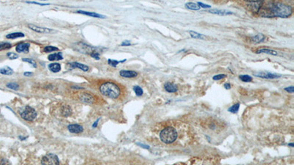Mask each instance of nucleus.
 I'll list each match as a JSON object with an SVG mask.
<instances>
[{
    "mask_svg": "<svg viewBox=\"0 0 294 165\" xmlns=\"http://www.w3.org/2000/svg\"><path fill=\"white\" fill-rule=\"evenodd\" d=\"M48 59L50 61H57V60H61L63 59V57L61 52H58V53L51 54L49 55Z\"/></svg>",
    "mask_w": 294,
    "mask_h": 165,
    "instance_id": "6ab92c4d",
    "label": "nucleus"
},
{
    "mask_svg": "<svg viewBox=\"0 0 294 165\" xmlns=\"http://www.w3.org/2000/svg\"><path fill=\"white\" fill-rule=\"evenodd\" d=\"M71 114V107L68 105H65L62 107V115H63L64 117H68V116H70Z\"/></svg>",
    "mask_w": 294,
    "mask_h": 165,
    "instance_id": "5701e85b",
    "label": "nucleus"
},
{
    "mask_svg": "<svg viewBox=\"0 0 294 165\" xmlns=\"http://www.w3.org/2000/svg\"><path fill=\"white\" fill-rule=\"evenodd\" d=\"M28 27L30 29H32V31H35L36 32H38V33H49L51 32V29H49V28H45V27H38L36 25H34L32 24H29L27 25Z\"/></svg>",
    "mask_w": 294,
    "mask_h": 165,
    "instance_id": "1a4fd4ad",
    "label": "nucleus"
},
{
    "mask_svg": "<svg viewBox=\"0 0 294 165\" xmlns=\"http://www.w3.org/2000/svg\"><path fill=\"white\" fill-rule=\"evenodd\" d=\"M265 39V35H263L262 34H258L257 35L254 36V37L252 38V41L255 43H260V42H262Z\"/></svg>",
    "mask_w": 294,
    "mask_h": 165,
    "instance_id": "393cba45",
    "label": "nucleus"
},
{
    "mask_svg": "<svg viewBox=\"0 0 294 165\" xmlns=\"http://www.w3.org/2000/svg\"><path fill=\"white\" fill-rule=\"evenodd\" d=\"M7 56L10 59H16L19 57V55L16 53H13V52H9V53H8Z\"/></svg>",
    "mask_w": 294,
    "mask_h": 165,
    "instance_id": "f704fd0d",
    "label": "nucleus"
},
{
    "mask_svg": "<svg viewBox=\"0 0 294 165\" xmlns=\"http://www.w3.org/2000/svg\"><path fill=\"white\" fill-rule=\"evenodd\" d=\"M60 161L57 155L53 153H48L43 157L41 160V164H59Z\"/></svg>",
    "mask_w": 294,
    "mask_h": 165,
    "instance_id": "423d86ee",
    "label": "nucleus"
},
{
    "mask_svg": "<svg viewBox=\"0 0 294 165\" xmlns=\"http://www.w3.org/2000/svg\"><path fill=\"white\" fill-rule=\"evenodd\" d=\"M224 87H225L227 90H229V89L231 88V85H230L229 83H226L225 85H224Z\"/></svg>",
    "mask_w": 294,
    "mask_h": 165,
    "instance_id": "37998d69",
    "label": "nucleus"
},
{
    "mask_svg": "<svg viewBox=\"0 0 294 165\" xmlns=\"http://www.w3.org/2000/svg\"><path fill=\"white\" fill-rule=\"evenodd\" d=\"M257 54H267V55H273V56H277L278 55V52L276 51H273V50L269 49V48H261V49H259L256 51Z\"/></svg>",
    "mask_w": 294,
    "mask_h": 165,
    "instance_id": "a211bd4d",
    "label": "nucleus"
},
{
    "mask_svg": "<svg viewBox=\"0 0 294 165\" xmlns=\"http://www.w3.org/2000/svg\"><path fill=\"white\" fill-rule=\"evenodd\" d=\"M79 99L82 102L88 103V104H92L94 101L93 97L88 93H81L79 95Z\"/></svg>",
    "mask_w": 294,
    "mask_h": 165,
    "instance_id": "ddd939ff",
    "label": "nucleus"
},
{
    "mask_svg": "<svg viewBox=\"0 0 294 165\" xmlns=\"http://www.w3.org/2000/svg\"><path fill=\"white\" fill-rule=\"evenodd\" d=\"M253 74H254V76H255L257 77H260V78L267 79H278V78H280V77H281V75H280V74H272V73L270 72H254Z\"/></svg>",
    "mask_w": 294,
    "mask_h": 165,
    "instance_id": "0eeeda50",
    "label": "nucleus"
},
{
    "mask_svg": "<svg viewBox=\"0 0 294 165\" xmlns=\"http://www.w3.org/2000/svg\"><path fill=\"white\" fill-rule=\"evenodd\" d=\"M136 144L140 146L141 147H143V148H145V149H149V145H146L142 144V143H139V142H137Z\"/></svg>",
    "mask_w": 294,
    "mask_h": 165,
    "instance_id": "ea45409f",
    "label": "nucleus"
},
{
    "mask_svg": "<svg viewBox=\"0 0 294 165\" xmlns=\"http://www.w3.org/2000/svg\"><path fill=\"white\" fill-rule=\"evenodd\" d=\"M41 1H46V0H41Z\"/></svg>",
    "mask_w": 294,
    "mask_h": 165,
    "instance_id": "de8ad7c7",
    "label": "nucleus"
},
{
    "mask_svg": "<svg viewBox=\"0 0 294 165\" xmlns=\"http://www.w3.org/2000/svg\"><path fill=\"white\" fill-rule=\"evenodd\" d=\"M198 5H199L200 7H203V8H210L211 7L210 6V5H205V4H203L201 3V2H198Z\"/></svg>",
    "mask_w": 294,
    "mask_h": 165,
    "instance_id": "58836bf2",
    "label": "nucleus"
},
{
    "mask_svg": "<svg viewBox=\"0 0 294 165\" xmlns=\"http://www.w3.org/2000/svg\"><path fill=\"white\" fill-rule=\"evenodd\" d=\"M186 8L191 10H200V6L198 4L193 3V2H188L185 4Z\"/></svg>",
    "mask_w": 294,
    "mask_h": 165,
    "instance_id": "4be33fe9",
    "label": "nucleus"
},
{
    "mask_svg": "<svg viewBox=\"0 0 294 165\" xmlns=\"http://www.w3.org/2000/svg\"><path fill=\"white\" fill-rule=\"evenodd\" d=\"M226 76L225 74H218V75H215L212 77V79L215 81H219L221 80V79H223L224 77Z\"/></svg>",
    "mask_w": 294,
    "mask_h": 165,
    "instance_id": "c9c22d12",
    "label": "nucleus"
},
{
    "mask_svg": "<svg viewBox=\"0 0 294 165\" xmlns=\"http://www.w3.org/2000/svg\"><path fill=\"white\" fill-rule=\"evenodd\" d=\"M78 51H81V52H82L83 54H89V55H91L92 53H93V51H95V48H92L91 46H89L86 45V44H85V43H79L78 44Z\"/></svg>",
    "mask_w": 294,
    "mask_h": 165,
    "instance_id": "6e6552de",
    "label": "nucleus"
},
{
    "mask_svg": "<svg viewBox=\"0 0 294 165\" xmlns=\"http://www.w3.org/2000/svg\"><path fill=\"white\" fill-rule=\"evenodd\" d=\"M90 56L96 59H99V53L98 51H93V53L90 55Z\"/></svg>",
    "mask_w": 294,
    "mask_h": 165,
    "instance_id": "e433bc0d",
    "label": "nucleus"
},
{
    "mask_svg": "<svg viewBox=\"0 0 294 165\" xmlns=\"http://www.w3.org/2000/svg\"><path fill=\"white\" fill-rule=\"evenodd\" d=\"M130 45H131V43H130V41H129V40H125V41H124L122 43H121V46H130Z\"/></svg>",
    "mask_w": 294,
    "mask_h": 165,
    "instance_id": "a19ab883",
    "label": "nucleus"
},
{
    "mask_svg": "<svg viewBox=\"0 0 294 165\" xmlns=\"http://www.w3.org/2000/svg\"><path fill=\"white\" fill-rule=\"evenodd\" d=\"M124 61H125V59H124V60H123V61H117V60H115V59H108V63L110 66H113V67H116L119 63H123V62H124Z\"/></svg>",
    "mask_w": 294,
    "mask_h": 165,
    "instance_id": "7c9ffc66",
    "label": "nucleus"
},
{
    "mask_svg": "<svg viewBox=\"0 0 294 165\" xmlns=\"http://www.w3.org/2000/svg\"><path fill=\"white\" fill-rule=\"evenodd\" d=\"M189 33H190V35H191V37L193 38L200 39V40H204V39H206V37L204 35H202V34H200V33H198V32H194V31H189Z\"/></svg>",
    "mask_w": 294,
    "mask_h": 165,
    "instance_id": "412c9836",
    "label": "nucleus"
},
{
    "mask_svg": "<svg viewBox=\"0 0 294 165\" xmlns=\"http://www.w3.org/2000/svg\"><path fill=\"white\" fill-rule=\"evenodd\" d=\"M133 90L135 93V94H136V95H138V96H141L143 94V90H142L141 87L139 86L133 87Z\"/></svg>",
    "mask_w": 294,
    "mask_h": 165,
    "instance_id": "c85d7f7f",
    "label": "nucleus"
},
{
    "mask_svg": "<svg viewBox=\"0 0 294 165\" xmlns=\"http://www.w3.org/2000/svg\"><path fill=\"white\" fill-rule=\"evenodd\" d=\"M68 129L72 134H79L83 132V127L78 124H71L68 126Z\"/></svg>",
    "mask_w": 294,
    "mask_h": 165,
    "instance_id": "9b49d317",
    "label": "nucleus"
},
{
    "mask_svg": "<svg viewBox=\"0 0 294 165\" xmlns=\"http://www.w3.org/2000/svg\"><path fill=\"white\" fill-rule=\"evenodd\" d=\"M44 51H45V52H48V53H49V52H52V51H58V48H57V47L51 46H49L44 47Z\"/></svg>",
    "mask_w": 294,
    "mask_h": 165,
    "instance_id": "72a5a7b5",
    "label": "nucleus"
},
{
    "mask_svg": "<svg viewBox=\"0 0 294 165\" xmlns=\"http://www.w3.org/2000/svg\"><path fill=\"white\" fill-rule=\"evenodd\" d=\"M23 37H24V34L21 33V32H14V33L9 34V35H8L6 36V38L8 39H15Z\"/></svg>",
    "mask_w": 294,
    "mask_h": 165,
    "instance_id": "a878e982",
    "label": "nucleus"
},
{
    "mask_svg": "<svg viewBox=\"0 0 294 165\" xmlns=\"http://www.w3.org/2000/svg\"><path fill=\"white\" fill-rule=\"evenodd\" d=\"M32 73H29V72H25L24 74V75L25 76H32Z\"/></svg>",
    "mask_w": 294,
    "mask_h": 165,
    "instance_id": "c03bdc74",
    "label": "nucleus"
},
{
    "mask_svg": "<svg viewBox=\"0 0 294 165\" xmlns=\"http://www.w3.org/2000/svg\"><path fill=\"white\" fill-rule=\"evenodd\" d=\"M239 108H240V104L239 103H238V104H234V105H232L231 107L229 108L228 111L229 112H232V113H236V112H238V111L239 110Z\"/></svg>",
    "mask_w": 294,
    "mask_h": 165,
    "instance_id": "bb28decb",
    "label": "nucleus"
},
{
    "mask_svg": "<svg viewBox=\"0 0 294 165\" xmlns=\"http://www.w3.org/2000/svg\"><path fill=\"white\" fill-rule=\"evenodd\" d=\"M284 90H285V91H286V92H288V93H293V92H294V87L291 86V87H285V88H284Z\"/></svg>",
    "mask_w": 294,
    "mask_h": 165,
    "instance_id": "4c0bfd02",
    "label": "nucleus"
},
{
    "mask_svg": "<svg viewBox=\"0 0 294 165\" xmlns=\"http://www.w3.org/2000/svg\"><path fill=\"white\" fill-rule=\"evenodd\" d=\"M27 3H29V4H35V5H40V6H46V5H49V4H41V3H38V2H28Z\"/></svg>",
    "mask_w": 294,
    "mask_h": 165,
    "instance_id": "79ce46f5",
    "label": "nucleus"
},
{
    "mask_svg": "<svg viewBox=\"0 0 294 165\" xmlns=\"http://www.w3.org/2000/svg\"><path fill=\"white\" fill-rule=\"evenodd\" d=\"M11 48V44L9 43H0V51Z\"/></svg>",
    "mask_w": 294,
    "mask_h": 165,
    "instance_id": "473e14b6",
    "label": "nucleus"
},
{
    "mask_svg": "<svg viewBox=\"0 0 294 165\" xmlns=\"http://www.w3.org/2000/svg\"><path fill=\"white\" fill-rule=\"evenodd\" d=\"M22 60L24 62H27V63L31 64L34 68H37V63H36V62L33 59H30V58H24V59H22Z\"/></svg>",
    "mask_w": 294,
    "mask_h": 165,
    "instance_id": "2f4dec72",
    "label": "nucleus"
},
{
    "mask_svg": "<svg viewBox=\"0 0 294 165\" xmlns=\"http://www.w3.org/2000/svg\"><path fill=\"white\" fill-rule=\"evenodd\" d=\"M121 76L124 78H134L138 76V73L134 71H129V70H122L119 72Z\"/></svg>",
    "mask_w": 294,
    "mask_h": 165,
    "instance_id": "f8f14e48",
    "label": "nucleus"
},
{
    "mask_svg": "<svg viewBox=\"0 0 294 165\" xmlns=\"http://www.w3.org/2000/svg\"><path fill=\"white\" fill-rule=\"evenodd\" d=\"M248 8L252 12L257 13L260 11L263 5L264 0H245Z\"/></svg>",
    "mask_w": 294,
    "mask_h": 165,
    "instance_id": "39448f33",
    "label": "nucleus"
},
{
    "mask_svg": "<svg viewBox=\"0 0 294 165\" xmlns=\"http://www.w3.org/2000/svg\"><path fill=\"white\" fill-rule=\"evenodd\" d=\"M6 86L8 88L12 89V90H17L19 89V85L17 83H16V82H10V83H8L7 84Z\"/></svg>",
    "mask_w": 294,
    "mask_h": 165,
    "instance_id": "cd10ccee",
    "label": "nucleus"
},
{
    "mask_svg": "<svg viewBox=\"0 0 294 165\" xmlns=\"http://www.w3.org/2000/svg\"><path fill=\"white\" fill-rule=\"evenodd\" d=\"M68 65H69L71 67V68H79V69H81L82 71H85V72L89 71L88 66L86 65L82 64V63H77V62H74V63H71Z\"/></svg>",
    "mask_w": 294,
    "mask_h": 165,
    "instance_id": "4468645a",
    "label": "nucleus"
},
{
    "mask_svg": "<svg viewBox=\"0 0 294 165\" xmlns=\"http://www.w3.org/2000/svg\"><path fill=\"white\" fill-rule=\"evenodd\" d=\"M160 138L162 142L166 144H171L174 142L177 138V132L175 128L168 127L164 128L160 134Z\"/></svg>",
    "mask_w": 294,
    "mask_h": 165,
    "instance_id": "7ed1b4c3",
    "label": "nucleus"
},
{
    "mask_svg": "<svg viewBox=\"0 0 294 165\" xmlns=\"http://www.w3.org/2000/svg\"><path fill=\"white\" fill-rule=\"evenodd\" d=\"M99 90L102 95L108 98L116 99L120 95L121 90L119 87L113 82H107L100 86Z\"/></svg>",
    "mask_w": 294,
    "mask_h": 165,
    "instance_id": "f03ea898",
    "label": "nucleus"
},
{
    "mask_svg": "<svg viewBox=\"0 0 294 165\" xmlns=\"http://www.w3.org/2000/svg\"><path fill=\"white\" fill-rule=\"evenodd\" d=\"M77 13H79V14L85 15V16H90V17H93V18H106L105 16L103 15L99 14V13H95V12H88V11H83V10H78L77 11Z\"/></svg>",
    "mask_w": 294,
    "mask_h": 165,
    "instance_id": "2eb2a0df",
    "label": "nucleus"
},
{
    "mask_svg": "<svg viewBox=\"0 0 294 165\" xmlns=\"http://www.w3.org/2000/svg\"><path fill=\"white\" fill-rule=\"evenodd\" d=\"M21 117L27 121H33L37 116V112L30 106H26L20 113Z\"/></svg>",
    "mask_w": 294,
    "mask_h": 165,
    "instance_id": "20e7f679",
    "label": "nucleus"
},
{
    "mask_svg": "<svg viewBox=\"0 0 294 165\" xmlns=\"http://www.w3.org/2000/svg\"><path fill=\"white\" fill-rule=\"evenodd\" d=\"M288 146H291V147H294V145H293V143H290V144H288Z\"/></svg>",
    "mask_w": 294,
    "mask_h": 165,
    "instance_id": "49530a36",
    "label": "nucleus"
},
{
    "mask_svg": "<svg viewBox=\"0 0 294 165\" xmlns=\"http://www.w3.org/2000/svg\"><path fill=\"white\" fill-rule=\"evenodd\" d=\"M30 44L29 43H21L16 46V50L19 53H27Z\"/></svg>",
    "mask_w": 294,
    "mask_h": 165,
    "instance_id": "9d476101",
    "label": "nucleus"
},
{
    "mask_svg": "<svg viewBox=\"0 0 294 165\" xmlns=\"http://www.w3.org/2000/svg\"><path fill=\"white\" fill-rule=\"evenodd\" d=\"M260 16L264 18H288L292 15L293 9L291 6L280 2H271L262 6L259 11Z\"/></svg>",
    "mask_w": 294,
    "mask_h": 165,
    "instance_id": "f257e3e1",
    "label": "nucleus"
},
{
    "mask_svg": "<svg viewBox=\"0 0 294 165\" xmlns=\"http://www.w3.org/2000/svg\"><path fill=\"white\" fill-rule=\"evenodd\" d=\"M48 68L50 71L53 73H58L61 70V66L59 63H51L49 65Z\"/></svg>",
    "mask_w": 294,
    "mask_h": 165,
    "instance_id": "aec40b11",
    "label": "nucleus"
},
{
    "mask_svg": "<svg viewBox=\"0 0 294 165\" xmlns=\"http://www.w3.org/2000/svg\"><path fill=\"white\" fill-rule=\"evenodd\" d=\"M240 79H241V81L244 82H250L252 81V76L249 75H241L240 76Z\"/></svg>",
    "mask_w": 294,
    "mask_h": 165,
    "instance_id": "c756f323",
    "label": "nucleus"
},
{
    "mask_svg": "<svg viewBox=\"0 0 294 165\" xmlns=\"http://www.w3.org/2000/svg\"><path fill=\"white\" fill-rule=\"evenodd\" d=\"M0 74H4V75H11L13 74V71L10 67L6 66V67L0 68Z\"/></svg>",
    "mask_w": 294,
    "mask_h": 165,
    "instance_id": "b1692460",
    "label": "nucleus"
},
{
    "mask_svg": "<svg viewBox=\"0 0 294 165\" xmlns=\"http://www.w3.org/2000/svg\"><path fill=\"white\" fill-rule=\"evenodd\" d=\"M209 13H212V14L219 15V16H229V15H232L233 13L231 11L226 10H217V9H212V10H209Z\"/></svg>",
    "mask_w": 294,
    "mask_h": 165,
    "instance_id": "dca6fc26",
    "label": "nucleus"
},
{
    "mask_svg": "<svg viewBox=\"0 0 294 165\" xmlns=\"http://www.w3.org/2000/svg\"><path fill=\"white\" fill-rule=\"evenodd\" d=\"M19 139H20V140H26V139H27V137H21V136H19Z\"/></svg>",
    "mask_w": 294,
    "mask_h": 165,
    "instance_id": "a18cd8bd",
    "label": "nucleus"
},
{
    "mask_svg": "<svg viewBox=\"0 0 294 165\" xmlns=\"http://www.w3.org/2000/svg\"><path fill=\"white\" fill-rule=\"evenodd\" d=\"M164 87H165V90L168 93H176L177 91V90H178L177 85L171 83V82H167V83L165 84Z\"/></svg>",
    "mask_w": 294,
    "mask_h": 165,
    "instance_id": "f3484780",
    "label": "nucleus"
}]
</instances>
